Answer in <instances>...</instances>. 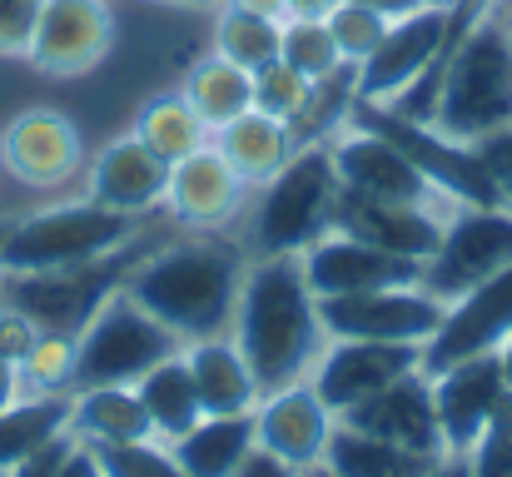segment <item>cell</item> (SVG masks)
I'll return each instance as SVG.
<instances>
[{
	"mask_svg": "<svg viewBox=\"0 0 512 477\" xmlns=\"http://www.w3.org/2000/svg\"><path fill=\"white\" fill-rule=\"evenodd\" d=\"M15 398H20V388H15V363L0 353V408H5V403H15Z\"/></svg>",
	"mask_w": 512,
	"mask_h": 477,
	"instance_id": "45",
	"label": "cell"
},
{
	"mask_svg": "<svg viewBox=\"0 0 512 477\" xmlns=\"http://www.w3.org/2000/svg\"><path fill=\"white\" fill-rule=\"evenodd\" d=\"M453 209H418V204H378V199H358V194H339V219L334 229L353 234V239H368L398 259H413V264H428L438 239H443V224H448Z\"/></svg>",
	"mask_w": 512,
	"mask_h": 477,
	"instance_id": "21",
	"label": "cell"
},
{
	"mask_svg": "<svg viewBox=\"0 0 512 477\" xmlns=\"http://www.w3.org/2000/svg\"><path fill=\"white\" fill-rule=\"evenodd\" d=\"M70 453V438H60V443H50V448H40L35 458H25V463H15L5 477H55L60 468V458Z\"/></svg>",
	"mask_w": 512,
	"mask_h": 477,
	"instance_id": "40",
	"label": "cell"
},
{
	"mask_svg": "<svg viewBox=\"0 0 512 477\" xmlns=\"http://www.w3.org/2000/svg\"><path fill=\"white\" fill-rule=\"evenodd\" d=\"M423 125L463 145H478L483 135L512 125V40L498 10L443 55Z\"/></svg>",
	"mask_w": 512,
	"mask_h": 477,
	"instance_id": "3",
	"label": "cell"
},
{
	"mask_svg": "<svg viewBox=\"0 0 512 477\" xmlns=\"http://www.w3.org/2000/svg\"><path fill=\"white\" fill-rule=\"evenodd\" d=\"M184 358H189V378H194L204 418H229V413H254L259 408L264 388H259L249 358L239 353V343L229 333L189 338Z\"/></svg>",
	"mask_w": 512,
	"mask_h": 477,
	"instance_id": "22",
	"label": "cell"
},
{
	"mask_svg": "<svg viewBox=\"0 0 512 477\" xmlns=\"http://www.w3.org/2000/svg\"><path fill=\"white\" fill-rule=\"evenodd\" d=\"M473 150H478V159H483V169H488V179H493L498 199L512 209V125H508V130L483 135Z\"/></svg>",
	"mask_w": 512,
	"mask_h": 477,
	"instance_id": "39",
	"label": "cell"
},
{
	"mask_svg": "<svg viewBox=\"0 0 512 477\" xmlns=\"http://www.w3.org/2000/svg\"><path fill=\"white\" fill-rule=\"evenodd\" d=\"M184 348V338L170 323L140 309L125 289L100 304V314L75 333V388H100V383H140L155 363ZM70 388V393H75Z\"/></svg>",
	"mask_w": 512,
	"mask_h": 477,
	"instance_id": "7",
	"label": "cell"
},
{
	"mask_svg": "<svg viewBox=\"0 0 512 477\" xmlns=\"http://www.w3.org/2000/svg\"><path fill=\"white\" fill-rule=\"evenodd\" d=\"M70 438L85 448H120V443H145L155 433L135 383H100L70 393Z\"/></svg>",
	"mask_w": 512,
	"mask_h": 477,
	"instance_id": "24",
	"label": "cell"
},
{
	"mask_svg": "<svg viewBox=\"0 0 512 477\" xmlns=\"http://www.w3.org/2000/svg\"><path fill=\"white\" fill-rule=\"evenodd\" d=\"M324 468L334 477H428L438 463L433 458H418L388 438H373L353 423H334V438H329V453H324Z\"/></svg>",
	"mask_w": 512,
	"mask_h": 477,
	"instance_id": "28",
	"label": "cell"
},
{
	"mask_svg": "<svg viewBox=\"0 0 512 477\" xmlns=\"http://www.w3.org/2000/svg\"><path fill=\"white\" fill-rule=\"evenodd\" d=\"M343 0H284V20L299 15V20H329V10H339Z\"/></svg>",
	"mask_w": 512,
	"mask_h": 477,
	"instance_id": "43",
	"label": "cell"
},
{
	"mask_svg": "<svg viewBox=\"0 0 512 477\" xmlns=\"http://www.w3.org/2000/svg\"><path fill=\"white\" fill-rule=\"evenodd\" d=\"M179 95L194 105V115L209 130H219V125L239 120L244 110H254V75L239 70V65H229L224 55H204V60L189 65Z\"/></svg>",
	"mask_w": 512,
	"mask_h": 477,
	"instance_id": "29",
	"label": "cell"
},
{
	"mask_svg": "<svg viewBox=\"0 0 512 477\" xmlns=\"http://www.w3.org/2000/svg\"><path fill=\"white\" fill-rule=\"evenodd\" d=\"M304 279L319 299H339V294H363V289H393V284H418L423 264L398 259L368 239H353L343 229H329L324 239H314L304 254Z\"/></svg>",
	"mask_w": 512,
	"mask_h": 477,
	"instance_id": "18",
	"label": "cell"
},
{
	"mask_svg": "<svg viewBox=\"0 0 512 477\" xmlns=\"http://www.w3.org/2000/svg\"><path fill=\"white\" fill-rule=\"evenodd\" d=\"M160 239H150V229L140 239H130L125 249L75 264V269H40V274H0V304H10L15 314H25L35 328L50 333H80L90 318L100 314V304L110 294L125 289V279L135 274V264L155 249Z\"/></svg>",
	"mask_w": 512,
	"mask_h": 477,
	"instance_id": "6",
	"label": "cell"
},
{
	"mask_svg": "<svg viewBox=\"0 0 512 477\" xmlns=\"http://www.w3.org/2000/svg\"><path fill=\"white\" fill-rule=\"evenodd\" d=\"M304 477H334V473H329V468L319 463V468H309V473H304Z\"/></svg>",
	"mask_w": 512,
	"mask_h": 477,
	"instance_id": "50",
	"label": "cell"
},
{
	"mask_svg": "<svg viewBox=\"0 0 512 477\" xmlns=\"http://www.w3.org/2000/svg\"><path fill=\"white\" fill-rule=\"evenodd\" d=\"M130 135H135L140 145H150L165 164H179V159H189L194 150H204L214 130H209V125L194 115V105L174 90V95H155V100H145V105L135 110Z\"/></svg>",
	"mask_w": 512,
	"mask_h": 477,
	"instance_id": "30",
	"label": "cell"
},
{
	"mask_svg": "<svg viewBox=\"0 0 512 477\" xmlns=\"http://www.w3.org/2000/svg\"><path fill=\"white\" fill-rule=\"evenodd\" d=\"M423 368V343H378V338H329L309 383L314 393L334 408V413H348L358 408L363 398L383 393L388 383L408 378Z\"/></svg>",
	"mask_w": 512,
	"mask_h": 477,
	"instance_id": "13",
	"label": "cell"
},
{
	"mask_svg": "<svg viewBox=\"0 0 512 477\" xmlns=\"http://www.w3.org/2000/svg\"><path fill=\"white\" fill-rule=\"evenodd\" d=\"M498 358H503V373H508V388H512V333H508V343L498 348Z\"/></svg>",
	"mask_w": 512,
	"mask_h": 477,
	"instance_id": "49",
	"label": "cell"
},
{
	"mask_svg": "<svg viewBox=\"0 0 512 477\" xmlns=\"http://www.w3.org/2000/svg\"><path fill=\"white\" fill-rule=\"evenodd\" d=\"M5 229H10V219H0V244H5Z\"/></svg>",
	"mask_w": 512,
	"mask_h": 477,
	"instance_id": "52",
	"label": "cell"
},
{
	"mask_svg": "<svg viewBox=\"0 0 512 477\" xmlns=\"http://www.w3.org/2000/svg\"><path fill=\"white\" fill-rule=\"evenodd\" d=\"M512 333V264L498 269L493 279L473 284L468 294H458L448 309L438 333L423 343V373H438L448 363L478 358V353H498Z\"/></svg>",
	"mask_w": 512,
	"mask_h": 477,
	"instance_id": "14",
	"label": "cell"
},
{
	"mask_svg": "<svg viewBox=\"0 0 512 477\" xmlns=\"http://www.w3.org/2000/svg\"><path fill=\"white\" fill-rule=\"evenodd\" d=\"M224 5H239V10H254V15H269V20H284V0H224Z\"/></svg>",
	"mask_w": 512,
	"mask_h": 477,
	"instance_id": "44",
	"label": "cell"
},
{
	"mask_svg": "<svg viewBox=\"0 0 512 477\" xmlns=\"http://www.w3.org/2000/svg\"><path fill=\"white\" fill-rule=\"evenodd\" d=\"M0 477H5V473H0Z\"/></svg>",
	"mask_w": 512,
	"mask_h": 477,
	"instance_id": "53",
	"label": "cell"
},
{
	"mask_svg": "<svg viewBox=\"0 0 512 477\" xmlns=\"http://www.w3.org/2000/svg\"><path fill=\"white\" fill-rule=\"evenodd\" d=\"M309 95H314V85L284 60H269V65L254 70V110H264V115H274L284 125H294L304 115Z\"/></svg>",
	"mask_w": 512,
	"mask_h": 477,
	"instance_id": "35",
	"label": "cell"
},
{
	"mask_svg": "<svg viewBox=\"0 0 512 477\" xmlns=\"http://www.w3.org/2000/svg\"><path fill=\"white\" fill-rule=\"evenodd\" d=\"M433 378V403H438V428H443V448L448 458H468V448L483 438V428L493 423V413L508 403V373L498 353H478L463 363H448Z\"/></svg>",
	"mask_w": 512,
	"mask_h": 477,
	"instance_id": "15",
	"label": "cell"
},
{
	"mask_svg": "<svg viewBox=\"0 0 512 477\" xmlns=\"http://www.w3.org/2000/svg\"><path fill=\"white\" fill-rule=\"evenodd\" d=\"M334 423H339V413L304 378V383H289V388L259 398V408H254V443L264 453L284 458L289 468L309 473V468L324 463L329 438H334Z\"/></svg>",
	"mask_w": 512,
	"mask_h": 477,
	"instance_id": "17",
	"label": "cell"
},
{
	"mask_svg": "<svg viewBox=\"0 0 512 477\" xmlns=\"http://www.w3.org/2000/svg\"><path fill=\"white\" fill-rule=\"evenodd\" d=\"M15 388H20V398L70 393L75 388V333L35 328L30 348L15 358Z\"/></svg>",
	"mask_w": 512,
	"mask_h": 477,
	"instance_id": "32",
	"label": "cell"
},
{
	"mask_svg": "<svg viewBox=\"0 0 512 477\" xmlns=\"http://www.w3.org/2000/svg\"><path fill=\"white\" fill-rule=\"evenodd\" d=\"M343 423H353V428H363L373 438H388V443H398V448H408L418 458H433V463L448 458L443 428H438V403H433V378L423 368L398 378V383H388L383 393L363 398L358 408H348Z\"/></svg>",
	"mask_w": 512,
	"mask_h": 477,
	"instance_id": "20",
	"label": "cell"
},
{
	"mask_svg": "<svg viewBox=\"0 0 512 477\" xmlns=\"http://www.w3.org/2000/svg\"><path fill=\"white\" fill-rule=\"evenodd\" d=\"M279 60L294 65L309 85L329 80L339 65H348L334 45V35H329V20H299V15H289L279 25Z\"/></svg>",
	"mask_w": 512,
	"mask_h": 477,
	"instance_id": "33",
	"label": "cell"
},
{
	"mask_svg": "<svg viewBox=\"0 0 512 477\" xmlns=\"http://www.w3.org/2000/svg\"><path fill=\"white\" fill-rule=\"evenodd\" d=\"M95 463L105 477H189L170 453V443L145 438V443H120V448H95Z\"/></svg>",
	"mask_w": 512,
	"mask_h": 477,
	"instance_id": "36",
	"label": "cell"
},
{
	"mask_svg": "<svg viewBox=\"0 0 512 477\" xmlns=\"http://www.w3.org/2000/svg\"><path fill=\"white\" fill-rule=\"evenodd\" d=\"M45 0H0V60H25Z\"/></svg>",
	"mask_w": 512,
	"mask_h": 477,
	"instance_id": "38",
	"label": "cell"
},
{
	"mask_svg": "<svg viewBox=\"0 0 512 477\" xmlns=\"http://www.w3.org/2000/svg\"><path fill=\"white\" fill-rule=\"evenodd\" d=\"M165 5H189V10H219L224 0H165Z\"/></svg>",
	"mask_w": 512,
	"mask_h": 477,
	"instance_id": "48",
	"label": "cell"
},
{
	"mask_svg": "<svg viewBox=\"0 0 512 477\" xmlns=\"http://www.w3.org/2000/svg\"><path fill=\"white\" fill-rule=\"evenodd\" d=\"M150 219L115 214L95 199H60L35 214L10 219L5 244H0V274H40V269H75L90 259H105L140 239Z\"/></svg>",
	"mask_w": 512,
	"mask_h": 477,
	"instance_id": "5",
	"label": "cell"
},
{
	"mask_svg": "<svg viewBox=\"0 0 512 477\" xmlns=\"http://www.w3.org/2000/svg\"><path fill=\"white\" fill-rule=\"evenodd\" d=\"M55 477H105V473H100V463H95V448H85V443L70 438V453L60 458Z\"/></svg>",
	"mask_w": 512,
	"mask_h": 477,
	"instance_id": "42",
	"label": "cell"
},
{
	"mask_svg": "<svg viewBox=\"0 0 512 477\" xmlns=\"http://www.w3.org/2000/svg\"><path fill=\"white\" fill-rule=\"evenodd\" d=\"M388 20L393 15H383L368 0H343L339 10H329V35H334V45L348 65H363L378 50V40L388 35Z\"/></svg>",
	"mask_w": 512,
	"mask_h": 477,
	"instance_id": "34",
	"label": "cell"
},
{
	"mask_svg": "<svg viewBox=\"0 0 512 477\" xmlns=\"http://www.w3.org/2000/svg\"><path fill=\"white\" fill-rule=\"evenodd\" d=\"M234 477H304L299 468H289L284 458H274V453H264V448H254L244 463H239V473Z\"/></svg>",
	"mask_w": 512,
	"mask_h": 477,
	"instance_id": "41",
	"label": "cell"
},
{
	"mask_svg": "<svg viewBox=\"0 0 512 477\" xmlns=\"http://www.w3.org/2000/svg\"><path fill=\"white\" fill-rule=\"evenodd\" d=\"M85 135L55 105H25L0 125V169L35 194H60L85 174Z\"/></svg>",
	"mask_w": 512,
	"mask_h": 477,
	"instance_id": "9",
	"label": "cell"
},
{
	"mask_svg": "<svg viewBox=\"0 0 512 477\" xmlns=\"http://www.w3.org/2000/svg\"><path fill=\"white\" fill-rule=\"evenodd\" d=\"M468 468L473 477H512V393L483 428V438L468 448Z\"/></svg>",
	"mask_w": 512,
	"mask_h": 477,
	"instance_id": "37",
	"label": "cell"
},
{
	"mask_svg": "<svg viewBox=\"0 0 512 477\" xmlns=\"http://www.w3.org/2000/svg\"><path fill=\"white\" fill-rule=\"evenodd\" d=\"M279 25L284 20H269V15H254L239 5H219L214 10V55H224L229 65L254 75L259 65L279 60Z\"/></svg>",
	"mask_w": 512,
	"mask_h": 477,
	"instance_id": "31",
	"label": "cell"
},
{
	"mask_svg": "<svg viewBox=\"0 0 512 477\" xmlns=\"http://www.w3.org/2000/svg\"><path fill=\"white\" fill-rule=\"evenodd\" d=\"M209 145L229 159V169H234L249 189H259V184H269V179L294 159L299 135H294V125H284V120H274V115H264V110H244L239 120L219 125V130L209 135Z\"/></svg>",
	"mask_w": 512,
	"mask_h": 477,
	"instance_id": "23",
	"label": "cell"
},
{
	"mask_svg": "<svg viewBox=\"0 0 512 477\" xmlns=\"http://www.w3.org/2000/svg\"><path fill=\"white\" fill-rule=\"evenodd\" d=\"M503 15V10H498ZM503 30H508V40H512V15H503Z\"/></svg>",
	"mask_w": 512,
	"mask_h": 477,
	"instance_id": "51",
	"label": "cell"
},
{
	"mask_svg": "<svg viewBox=\"0 0 512 477\" xmlns=\"http://www.w3.org/2000/svg\"><path fill=\"white\" fill-rule=\"evenodd\" d=\"M85 199L115 209V214H135V219H155L165 209V189H170V164L155 155L150 145H140L135 135L110 140L95 159H85Z\"/></svg>",
	"mask_w": 512,
	"mask_h": 477,
	"instance_id": "19",
	"label": "cell"
},
{
	"mask_svg": "<svg viewBox=\"0 0 512 477\" xmlns=\"http://www.w3.org/2000/svg\"><path fill=\"white\" fill-rule=\"evenodd\" d=\"M329 155L339 169L343 189L358 199H378V204H418V209H458L413 159L398 145H388L383 135L363 130V125H343L329 140Z\"/></svg>",
	"mask_w": 512,
	"mask_h": 477,
	"instance_id": "10",
	"label": "cell"
},
{
	"mask_svg": "<svg viewBox=\"0 0 512 477\" xmlns=\"http://www.w3.org/2000/svg\"><path fill=\"white\" fill-rule=\"evenodd\" d=\"M244 269H249V254L239 239H229L224 229L219 234L184 229L174 239H160L135 264V274L125 279V294L189 343V338L229 333Z\"/></svg>",
	"mask_w": 512,
	"mask_h": 477,
	"instance_id": "2",
	"label": "cell"
},
{
	"mask_svg": "<svg viewBox=\"0 0 512 477\" xmlns=\"http://www.w3.org/2000/svg\"><path fill=\"white\" fill-rule=\"evenodd\" d=\"M408 5H418V10H448V15H453L458 0H408Z\"/></svg>",
	"mask_w": 512,
	"mask_h": 477,
	"instance_id": "47",
	"label": "cell"
},
{
	"mask_svg": "<svg viewBox=\"0 0 512 477\" xmlns=\"http://www.w3.org/2000/svg\"><path fill=\"white\" fill-rule=\"evenodd\" d=\"M110 45H115L110 0H45L25 60L50 80H80L105 65Z\"/></svg>",
	"mask_w": 512,
	"mask_h": 477,
	"instance_id": "12",
	"label": "cell"
},
{
	"mask_svg": "<svg viewBox=\"0 0 512 477\" xmlns=\"http://www.w3.org/2000/svg\"><path fill=\"white\" fill-rule=\"evenodd\" d=\"M70 438V393H40L15 398L0 408V473L35 458L40 448Z\"/></svg>",
	"mask_w": 512,
	"mask_h": 477,
	"instance_id": "26",
	"label": "cell"
},
{
	"mask_svg": "<svg viewBox=\"0 0 512 477\" xmlns=\"http://www.w3.org/2000/svg\"><path fill=\"white\" fill-rule=\"evenodd\" d=\"M254 413H229V418H199L184 438H174L170 453L189 477H234L239 463L254 453Z\"/></svg>",
	"mask_w": 512,
	"mask_h": 477,
	"instance_id": "25",
	"label": "cell"
},
{
	"mask_svg": "<svg viewBox=\"0 0 512 477\" xmlns=\"http://www.w3.org/2000/svg\"><path fill=\"white\" fill-rule=\"evenodd\" d=\"M229 338L249 358L264 393L304 383L329 343L319 294L304 279L299 254H254L239 284V304L229 318Z\"/></svg>",
	"mask_w": 512,
	"mask_h": 477,
	"instance_id": "1",
	"label": "cell"
},
{
	"mask_svg": "<svg viewBox=\"0 0 512 477\" xmlns=\"http://www.w3.org/2000/svg\"><path fill=\"white\" fill-rule=\"evenodd\" d=\"M343 179L334 169L329 140L324 145H299L294 159L254 189L244 209V254H304L314 239H324L339 219Z\"/></svg>",
	"mask_w": 512,
	"mask_h": 477,
	"instance_id": "4",
	"label": "cell"
},
{
	"mask_svg": "<svg viewBox=\"0 0 512 477\" xmlns=\"http://www.w3.org/2000/svg\"><path fill=\"white\" fill-rule=\"evenodd\" d=\"M135 393H140L145 418H150V433H155L160 443L184 438V433L204 418L199 393H194V378H189V358H184V348L170 353L165 363H155V368L135 383Z\"/></svg>",
	"mask_w": 512,
	"mask_h": 477,
	"instance_id": "27",
	"label": "cell"
},
{
	"mask_svg": "<svg viewBox=\"0 0 512 477\" xmlns=\"http://www.w3.org/2000/svg\"><path fill=\"white\" fill-rule=\"evenodd\" d=\"M249 184L229 169V159L214 145L194 150L189 159L170 164V189H165V214L174 229H199V234H219L234 219H244L249 209Z\"/></svg>",
	"mask_w": 512,
	"mask_h": 477,
	"instance_id": "16",
	"label": "cell"
},
{
	"mask_svg": "<svg viewBox=\"0 0 512 477\" xmlns=\"http://www.w3.org/2000/svg\"><path fill=\"white\" fill-rule=\"evenodd\" d=\"M428 477H473V468H468V458H443Z\"/></svg>",
	"mask_w": 512,
	"mask_h": 477,
	"instance_id": "46",
	"label": "cell"
},
{
	"mask_svg": "<svg viewBox=\"0 0 512 477\" xmlns=\"http://www.w3.org/2000/svg\"><path fill=\"white\" fill-rule=\"evenodd\" d=\"M512 264V209L508 204H458L443 224L433 259L423 264V289L443 304L468 294Z\"/></svg>",
	"mask_w": 512,
	"mask_h": 477,
	"instance_id": "8",
	"label": "cell"
},
{
	"mask_svg": "<svg viewBox=\"0 0 512 477\" xmlns=\"http://www.w3.org/2000/svg\"><path fill=\"white\" fill-rule=\"evenodd\" d=\"M443 309L448 304L433 299L423 284L319 299V318L329 338H378V343H428L443 323Z\"/></svg>",
	"mask_w": 512,
	"mask_h": 477,
	"instance_id": "11",
	"label": "cell"
}]
</instances>
